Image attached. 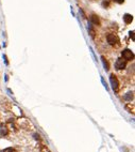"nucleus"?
Here are the masks:
<instances>
[{
	"instance_id": "obj_1",
	"label": "nucleus",
	"mask_w": 135,
	"mask_h": 152,
	"mask_svg": "<svg viewBox=\"0 0 135 152\" xmlns=\"http://www.w3.org/2000/svg\"><path fill=\"white\" fill-rule=\"evenodd\" d=\"M110 81H111L112 88H113L114 91H118V89H119V81H118L117 77L114 74H112V75L110 76Z\"/></svg>"
},
{
	"instance_id": "obj_2",
	"label": "nucleus",
	"mask_w": 135,
	"mask_h": 152,
	"mask_svg": "<svg viewBox=\"0 0 135 152\" xmlns=\"http://www.w3.org/2000/svg\"><path fill=\"white\" fill-rule=\"evenodd\" d=\"M106 41H108V43L110 45H116L119 42V39L115 34H109V36H106Z\"/></svg>"
},
{
	"instance_id": "obj_3",
	"label": "nucleus",
	"mask_w": 135,
	"mask_h": 152,
	"mask_svg": "<svg viewBox=\"0 0 135 152\" xmlns=\"http://www.w3.org/2000/svg\"><path fill=\"white\" fill-rule=\"evenodd\" d=\"M122 57L126 60H133L134 59V54L131 52L130 49H125L122 52Z\"/></svg>"
},
{
	"instance_id": "obj_4",
	"label": "nucleus",
	"mask_w": 135,
	"mask_h": 152,
	"mask_svg": "<svg viewBox=\"0 0 135 152\" xmlns=\"http://www.w3.org/2000/svg\"><path fill=\"white\" fill-rule=\"evenodd\" d=\"M126 67H127V63L125 60H122V59H117V61H116V63H115V67H116L117 70H123Z\"/></svg>"
},
{
	"instance_id": "obj_5",
	"label": "nucleus",
	"mask_w": 135,
	"mask_h": 152,
	"mask_svg": "<svg viewBox=\"0 0 135 152\" xmlns=\"http://www.w3.org/2000/svg\"><path fill=\"white\" fill-rule=\"evenodd\" d=\"M9 131H8V128L3 124H0V136H5L8 135Z\"/></svg>"
},
{
	"instance_id": "obj_6",
	"label": "nucleus",
	"mask_w": 135,
	"mask_h": 152,
	"mask_svg": "<svg viewBox=\"0 0 135 152\" xmlns=\"http://www.w3.org/2000/svg\"><path fill=\"white\" fill-rule=\"evenodd\" d=\"M123 20H125L126 24H131L132 20H133V16L131 14H125L123 15Z\"/></svg>"
},
{
	"instance_id": "obj_7",
	"label": "nucleus",
	"mask_w": 135,
	"mask_h": 152,
	"mask_svg": "<svg viewBox=\"0 0 135 152\" xmlns=\"http://www.w3.org/2000/svg\"><path fill=\"white\" fill-rule=\"evenodd\" d=\"M91 22L94 25H100V19L97 15H92L91 16Z\"/></svg>"
},
{
	"instance_id": "obj_8",
	"label": "nucleus",
	"mask_w": 135,
	"mask_h": 152,
	"mask_svg": "<svg viewBox=\"0 0 135 152\" xmlns=\"http://www.w3.org/2000/svg\"><path fill=\"white\" fill-rule=\"evenodd\" d=\"M101 59H102V63H103V67H104V69L106 70V71H109L110 64H109V62H108V60H105L104 57H101Z\"/></svg>"
},
{
	"instance_id": "obj_9",
	"label": "nucleus",
	"mask_w": 135,
	"mask_h": 152,
	"mask_svg": "<svg viewBox=\"0 0 135 152\" xmlns=\"http://www.w3.org/2000/svg\"><path fill=\"white\" fill-rule=\"evenodd\" d=\"M125 98H126L127 101H131V100L133 98V92H128V93L125 95Z\"/></svg>"
},
{
	"instance_id": "obj_10",
	"label": "nucleus",
	"mask_w": 135,
	"mask_h": 152,
	"mask_svg": "<svg viewBox=\"0 0 135 152\" xmlns=\"http://www.w3.org/2000/svg\"><path fill=\"white\" fill-rule=\"evenodd\" d=\"M88 30H89V34H91V36H92L93 38H94V36H95V31H94V29L92 28V26H89Z\"/></svg>"
},
{
	"instance_id": "obj_11",
	"label": "nucleus",
	"mask_w": 135,
	"mask_h": 152,
	"mask_svg": "<svg viewBox=\"0 0 135 152\" xmlns=\"http://www.w3.org/2000/svg\"><path fill=\"white\" fill-rule=\"evenodd\" d=\"M2 152H16V150L13 149V148H7V149H5Z\"/></svg>"
},
{
	"instance_id": "obj_12",
	"label": "nucleus",
	"mask_w": 135,
	"mask_h": 152,
	"mask_svg": "<svg viewBox=\"0 0 135 152\" xmlns=\"http://www.w3.org/2000/svg\"><path fill=\"white\" fill-rule=\"evenodd\" d=\"M115 2H117V3H123V1L125 0H114Z\"/></svg>"
},
{
	"instance_id": "obj_13",
	"label": "nucleus",
	"mask_w": 135,
	"mask_h": 152,
	"mask_svg": "<svg viewBox=\"0 0 135 152\" xmlns=\"http://www.w3.org/2000/svg\"><path fill=\"white\" fill-rule=\"evenodd\" d=\"M133 33H134V32H133V31H132V32H130V36H132V39L134 40V34H133Z\"/></svg>"
}]
</instances>
